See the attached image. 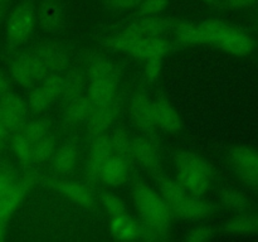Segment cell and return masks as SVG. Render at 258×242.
Instances as JSON below:
<instances>
[{"mask_svg": "<svg viewBox=\"0 0 258 242\" xmlns=\"http://www.w3.org/2000/svg\"><path fill=\"white\" fill-rule=\"evenodd\" d=\"M197 44H212L237 57L251 54L254 49L253 39L246 32L219 19L197 24Z\"/></svg>", "mask_w": 258, "mask_h": 242, "instance_id": "1", "label": "cell"}, {"mask_svg": "<svg viewBox=\"0 0 258 242\" xmlns=\"http://www.w3.org/2000/svg\"><path fill=\"white\" fill-rule=\"evenodd\" d=\"M133 201L144 224L168 233L173 213L160 193L148 184L138 183L133 189Z\"/></svg>", "mask_w": 258, "mask_h": 242, "instance_id": "2", "label": "cell"}, {"mask_svg": "<svg viewBox=\"0 0 258 242\" xmlns=\"http://www.w3.org/2000/svg\"><path fill=\"white\" fill-rule=\"evenodd\" d=\"M176 180L186 192L202 197L211 188L212 171L208 163L199 155L189 151L175 156Z\"/></svg>", "mask_w": 258, "mask_h": 242, "instance_id": "3", "label": "cell"}, {"mask_svg": "<svg viewBox=\"0 0 258 242\" xmlns=\"http://www.w3.org/2000/svg\"><path fill=\"white\" fill-rule=\"evenodd\" d=\"M37 53H22L14 58L10 66V75L19 86L29 88L48 75Z\"/></svg>", "mask_w": 258, "mask_h": 242, "instance_id": "4", "label": "cell"}, {"mask_svg": "<svg viewBox=\"0 0 258 242\" xmlns=\"http://www.w3.org/2000/svg\"><path fill=\"white\" fill-rule=\"evenodd\" d=\"M35 25V8L30 3H22L10 14L7 34L10 45H19L29 38Z\"/></svg>", "mask_w": 258, "mask_h": 242, "instance_id": "5", "label": "cell"}, {"mask_svg": "<svg viewBox=\"0 0 258 242\" xmlns=\"http://www.w3.org/2000/svg\"><path fill=\"white\" fill-rule=\"evenodd\" d=\"M28 103L17 93L5 91L0 96V116L7 134H15L27 124Z\"/></svg>", "mask_w": 258, "mask_h": 242, "instance_id": "6", "label": "cell"}, {"mask_svg": "<svg viewBox=\"0 0 258 242\" xmlns=\"http://www.w3.org/2000/svg\"><path fill=\"white\" fill-rule=\"evenodd\" d=\"M228 160L238 178L246 184L258 187V151L246 146L231 149Z\"/></svg>", "mask_w": 258, "mask_h": 242, "instance_id": "7", "label": "cell"}, {"mask_svg": "<svg viewBox=\"0 0 258 242\" xmlns=\"http://www.w3.org/2000/svg\"><path fill=\"white\" fill-rule=\"evenodd\" d=\"M113 155L107 134L92 138L85 164V173L91 182H100V173L106 161Z\"/></svg>", "mask_w": 258, "mask_h": 242, "instance_id": "8", "label": "cell"}, {"mask_svg": "<svg viewBox=\"0 0 258 242\" xmlns=\"http://www.w3.org/2000/svg\"><path fill=\"white\" fill-rule=\"evenodd\" d=\"M35 182L33 174L27 173L15 182L7 192L0 194V221L8 222L24 199L25 193Z\"/></svg>", "mask_w": 258, "mask_h": 242, "instance_id": "9", "label": "cell"}, {"mask_svg": "<svg viewBox=\"0 0 258 242\" xmlns=\"http://www.w3.org/2000/svg\"><path fill=\"white\" fill-rule=\"evenodd\" d=\"M171 213L184 219H201L209 216L213 207L202 201L198 196L186 192L175 204L170 207Z\"/></svg>", "mask_w": 258, "mask_h": 242, "instance_id": "10", "label": "cell"}, {"mask_svg": "<svg viewBox=\"0 0 258 242\" xmlns=\"http://www.w3.org/2000/svg\"><path fill=\"white\" fill-rule=\"evenodd\" d=\"M130 116L134 125L143 131H151L156 126L154 103L144 93H136L130 100Z\"/></svg>", "mask_w": 258, "mask_h": 242, "instance_id": "11", "label": "cell"}, {"mask_svg": "<svg viewBox=\"0 0 258 242\" xmlns=\"http://www.w3.org/2000/svg\"><path fill=\"white\" fill-rule=\"evenodd\" d=\"M153 103L155 125L166 133L180 131L181 121L174 106L164 97H158Z\"/></svg>", "mask_w": 258, "mask_h": 242, "instance_id": "12", "label": "cell"}, {"mask_svg": "<svg viewBox=\"0 0 258 242\" xmlns=\"http://www.w3.org/2000/svg\"><path fill=\"white\" fill-rule=\"evenodd\" d=\"M60 194L81 207H92L95 204V194L92 189L77 180L63 179L55 186Z\"/></svg>", "mask_w": 258, "mask_h": 242, "instance_id": "13", "label": "cell"}, {"mask_svg": "<svg viewBox=\"0 0 258 242\" xmlns=\"http://www.w3.org/2000/svg\"><path fill=\"white\" fill-rule=\"evenodd\" d=\"M171 49V45L160 37H144L136 42L131 48L130 53L136 59H149V58H163Z\"/></svg>", "mask_w": 258, "mask_h": 242, "instance_id": "14", "label": "cell"}, {"mask_svg": "<svg viewBox=\"0 0 258 242\" xmlns=\"http://www.w3.org/2000/svg\"><path fill=\"white\" fill-rule=\"evenodd\" d=\"M173 27L171 22L166 18L158 17V15H144L141 19L135 20L128 25V29L140 38L144 37H159L163 33L168 32Z\"/></svg>", "mask_w": 258, "mask_h": 242, "instance_id": "15", "label": "cell"}, {"mask_svg": "<svg viewBox=\"0 0 258 242\" xmlns=\"http://www.w3.org/2000/svg\"><path fill=\"white\" fill-rule=\"evenodd\" d=\"M128 165L125 159L113 154L102 166L100 182L110 187H120L127 180Z\"/></svg>", "mask_w": 258, "mask_h": 242, "instance_id": "16", "label": "cell"}, {"mask_svg": "<svg viewBox=\"0 0 258 242\" xmlns=\"http://www.w3.org/2000/svg\"><path fill=\"white\" fill-rule=\"evenodd\" d=\"M113 118H115V110L112 107V103L106 106H93L92 111L86 121L90 138L92 139L95 136L106 134V131L110 129Z\"/></svg>", "mask_w": 258, "mask_h": 242, "instance_id": "17", "label": "cell"}, {"mask_svg": "<svg viewBox=\"0 0 258 242\" xmlns=\"http://www.w3.org/2000/svg\"><path fill=\"white\" fill-rule=\"evenodd\" d=\"M133 159L150 170H156L160 165L158 150L153 143L145 138L133 139Z\"/></svg>", "mask_w": 258, "mask_h": 242, "instance_id": "18", "label": "cell"}, {"mask_svg": "<svg viewBox=\"0 0 258 242\" xmlns=\"http://www.w3.org/2000/svg\"><path fill=\"white\" fill-rule=\"evenodd\" d=\"M110 234L120 241H133L140 237V224L134 221L127 213L112 217L110 223Z\"/></svg>", "mask_w": 258, "mask_h": 242, "instance_id": "19", "label": "cell"}, {"mask_svg": "<svg viewBox=\"0 0 258 242\" xmlns=\"http://www.w3.org/2000/svg\"><path fill=\"white\" fill-rule=\"evenodd\" d=\"M93 105L87 95H80L72 100L67 101L64 108V120L68 125H81L86 124Z\"/></svg>", "mask_w": 258, "mask_h": 242, "instance_id": "20", "label": "cell"}, {"mask_svg": "<svg viewBox=\"0 0 258 242\" xmlns=\"http://www.w3.org/2000/svg\"><path fill=\"white\" fill-rule=\"evenodd\" d=\"M117 81L112 80H95L90 82L88 98L93 106L111 105L115 98Z\"/></svg>", "mask_w": 258, "mask_h": 242, "instance_id": "21", "label": "cell"}, {"mask_svg": "<svg viewBox=\"0 0 258 242\" xmlns=\"http://www.w3.org/2000/svg\"><path fill=\"white\" fill-rule=\"evenodd\" d=\"M78 160V151L73 144H64L55 149L52 156V165L57 173L68 175L76 169Z\"/></svg>", "mask_w": 258, "mask_h": 242, "instance_id": "22", "label": "cell"}, {"mask_svg": "<svg viewBox=\"0 0 258 242\" xmlns=\"http://www.w3.org/2000/svg\"><path fill=\"white\" fill-rule=\"evenodd\" d=\"M63 10L59 0H44L40 5L39 20L43 28L47 30H55L60 27L63 22Z\"/></svg>", "mask_w": 258, "mask_h": 242, "instance_id": "23", "label": "cell"}, {"mask_svg": "<svg viewBox=\"0 0 258 242\" xmlns=\"http://www.w3.org/2000/svg\"><path fill=\"white\" fill-rule=\"evenodd\" d=\"M87 76L90 81L95 80H112L118 81L120 70L113 62L107 58L98 57L91 60L87 67Z\"/></svg>", "mask_w": 258, "mask_h": 242, "instance_id": "24", "label": "cell"}, {"mask_svg": "<svg viewBox=\"0 0 258 242\" xmlns=\"http://www.w3.org/2000/svg\"><path fill=\"white\" fill-rule=\"evenodd\" d=\"M35 53L48 72H58L67 65V55L57 45L45 44Z\"/></svg>", "mask_w": 258, "mask_h": 242, "instance_id": "25", "label": "cell"}, {"mask_svg": "<svg viewBox=\"0 0 258 242\" xmlns=\"http://www.w3.org/2000/svg\"><path fill=\"white\" fill-rule=\"evenodd\" d=\"M111 149L115 155L125 159L126 161L133 160V138L122 129H116L108 135Z\"/></svg>", "mask_w": 258, "mask_h": 242, "instance_id": "26", "label": "cell"}, {"mask_svg": "<svg viewBox=\"0 0 258 242\" xmlns=\"http://www.w3.org/2000/svg\"><path fill=\"white\" fill-rule=\"evenodd\" d=\"M222 204L229 211L237 212V213H243L248 208V199L234 188H226L221 192Z\"/></svg>", "mask_w": 258, "mask_h": 242, "instance_id": "27", "label": "cell"}, {"mask_svg": "<svg viewBox=\"0 0 258 242\" xmlns=\"http://www.w3.org/2000/svg\"><path fill=\"white\" fill-rule=\"evenodd\" d=\"M139 39H141V38L136 33L126 28L125 30H122L118 34L108 38L105 44L106 47H108L112 50H116V52H130L131 48L136 44Z\"/></svg>", "mask_w": 258, "mask_h": 242, "instance_id": "28", "label": "cell"}, {"mask_svg": "<svg viewBox=\"0 0 258 242\" xmlns=\"http://www.w3.org/2000/svg\"><path fill=\"white\" fill-rule=\"evenodd\" d=\"M12 148H13V151H14L15 156H17L22 163L28 164L34 161V159H33L32 141L24 135V133H23L22 130L13 134Z\"/></svg>", "mask_w": 258, "mask_h": 242, "instance_id": "29", "label": "cell"}, {"mask_svg": "<svg viewBox=\"0 0 258 242\" xmlns=\"http://www.w3.org/2000/svg\"><path fill=\"white\" fill-rule=\"evenodd\" d=\"M54 151L55 144L52 133L47 134L33 143V159L38 163H44V161L52 159Z\"/></svg>", "mask_w": 258, "mask_h": 242, "instance_id": "30", "label": "cell"}, {"mask_svg": "<svg viewBox=\"0 0 258 242\" xmlns=\"http://www.w3.org/2000/svg\"><path fill=\"white\" fill-rule=\"evenodd\" d=\"M224 229L233 234L254 233V214H238L227 222Z\"/></svg>", "mask_w": 258, "mask_h": 242, "instance_id": "31", "label": "cell"}, {"mask_svg": "<svg viewBox=\"0 0 258 242\" xmlns=\"http://www.w3.org/2000/svg\"><path fill=\"white\" fill-rule=\"evenodd\" d=\"M83 81L82 75L77 71H71L67 76L63 77V92L62 97L66 101H70L77 96L82 95L83 91Z\"/></svg>", "mask_w": 258, "mask_h": 242, "instance_id": "32", "label": "cell"}, {"mask_svg": "<svg viewBox=\"0 0 258 242\" xmlns=\"http://www.w3.org/2000/svg\"><path fill=\"white\" fill-rule=\"evenodd\" d=\"M53 101H54V97L40 85L39 87L34 88L30 92L29 98H28V107H29L30 111L35 113L42 112Z\"/></svg>", "mask_w": 258, "mask_h": 242, "instance_id": "33", "label": "cell"}, {"mask_svg": "<svg viewBox=\"0 0 258 242\" xmlns=\"http://www.w3.org/2000/svg\"><path fill=\"white\" fill-rule=\"evenodd\" d=\"M174 34L180 44H197V24L190 22H181L174 27Z\"/></svg>", "mask_w": 258, "mask_h": 242, "instance_id": "34", "label": "cell"}, {"mask_svg": "<svg viewBox=\"0 0 258 242\" xmlns=\"http://www.w3.org/2000/svg\"><path fill=\"white\" fill-rule=\"evenodd\" d=\"M101 203H102L105 211L111 217L118 216V214L126 213V204L122 198L113 193H103L101 196Z\"/></svg>", "mask_w": 258, "mask_h": 242, "instance_id": "35", "label": "cell"}, {"mask_svg": "<svg viewBox=\"0 0 258 242\" xmlns=\"http://www.w3.org/2000/svg\"><path fill=\"white\" fill-rule=\"evenodd\" d=\"M169 0H141L139 4V13L141 15H158L168 5Z\"/></svg>", "mask_w": 258, "mask_h": 242, "instance_id": "36", "label": "cell"}, {"mask_svg": "<svg viewBox=\"0 0 258 242\" xmlns=\"http://www.w3.org/2000/svg\"><path fill=\"white\" fill-rule=\"evenodd\" d=\"M161 70H163V58H149L145 59L144 65V75L149 82H155L160 76Z\"/></svg>", "mask_w": 258, "mask_h": 242, "instance_id": "37", "label": "cell"}, {"mask_svg": "<svg viewBox=\"0 0 258 242\" xmlns=\"http://www.w3.org/2000/svg\"><path fill=\"white\" fill-rule=\"evenodd\" d=\"M214 238V232L211 227L207 226H199L189 231L186 234V239L190 242H202L208 241V239Z\"/></svg>", "mask_w": 258, "mask_h": 242, "instance_id": "38", "label": "cell"}, {"mask_svg": "<svg viewBox=\"0 0 258 242\" xmlns=\"http://www.w3.org/2000/svg\"><path fill=\"white\" fill-rule=\"evenodd\" d=\"M141 0H107L108 7L116 10H127L139 7Z\"/></svg>", "mask_w": 258, "mask_h": 242, "instance_id": "39", "label": "cell"}, {"mask_svg": "<svg viewBox=\"0 0 258 242\" xmlns=\"http://www.w3.org/2000/svg\"><path fill=\"white\" fill-rule=\"evenodd\" d=\"M15 182L17 180H15L14 175H13L10 171L2 170V169H0V194L7 192Z\"/></svg>", "mask_w": 258, "mask_h": 242, "instance_id": "40", "label": "cell"}, {"mask_svg": "<svg viewBox=\"0 0 258 242\" xmlns=\"http://www.w3.org/2000/svg\"><path fill=\"white\" fill-rule=\"evenodd\" d=\"M227 7L233 10H244L253 7L257 0H224Z\"/></svg>", "mask_w": 258, "mask_h": 242, "instance_id": "41", "label": "cell"}, {"mask_svg": "<svg viewBox=\"0 0 258 242\" xmlns=\"http://www.w3.org/2000/svg\"><path fill=\"white\" fill-rule=\"evenodd\" d=\"M7 136V130H5L4 125H3V121H2V116H0V148L3 146L4 144V139Z\"/></svg>", "mask_w": 258, "mask_h": 242, "instance_id": "42", "label": "cell"}, {"mask_svg": "<svg viewBox=\"0 0 258 242\" xmlns=\"http://www.w3.org/2000/svg\"><path fill=\"white\" fill-rule=\"evenodd\" d=\"M7 222L0 221V241H3L7 236Z\"/></svg>", "mask_w": 258, "mask_h": 242, "instance_id": "43", "label": "cell"}, {"mask_svg": "<svg viewBox=\"0 0 258 242\" xmlns=\"http://www.w3.org/2000/svg\"><path fill=\"white\" fill-rule=\"evenodd\" d=\"M7 91V81H5V77L0 72V96Z\"/></svg>", "mask_w": 258, "mask_h": 242, "instance_id": "44", "label": "cell"}, {"mask_svg": "<svg viewBox=\"0 0 258 242\" xmlns=\"http://www.w3.org/2000/svg\"><path fill=\"white\" fill-rule=\"evenodd\" d=\"M203 2H206V3H213V2H216V0H203Z\"/></svg>", "mask_w": 258, "mask_h": 242, "instance_id": "45", "label": "cell"}, {"mask_svg": "<svg viewBox=\"0 0 258 242\" xmlns=\"http://www.w3.org/2000/svg\"><path fill=\"white\" fill-rule=\"evenodd\" d=\"M7 2V0H0V4H3V3H5Z\"/></svg>", "mask_w": 258, "mask_h": 242, "instance_id": "46", "label": "cell"}, {"mask_svg": "<svg viewBox=\"0 0 258 242\" xmlns=\"http://www.w3.org/2000/svg\"><path fill=\"white\" fill-rule=\"evenodd\" d=\"M0 19H2V13H0Z\"/></svg>", "mask_w": 258, "mask_h": 242, "instance_id": "47", "label": "cell"}]
</instances>
